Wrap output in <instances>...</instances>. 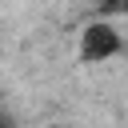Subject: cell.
<instances>
[{
	"mask_svg": "<svg viewBox=\"0 0 128 128\" xmlns=\"http://www.w3.org/2000/svg\"><path fill=\"white\" fill-rule=\"evenodd\" d=\"M120 52H124V36H120V28H116L108 16L88 20V24L80 28V44H76L80 64H108V60H116Z\"/></svg>",
	"mask_w": 128,
	"mask_h": 128,
	"instance_id": "obj_1",
	"label": "cell"
},
{
	"mask_svg": "<svg viewBox=\"0 0 128 128\" xmlns=\"http://www.w3.org/2000/svg\"><path fill=\"white\" fill-rule=\"evenodd\" d=\"M104 12L108 16H128V0H104Z\"/></svg>",
	"mask_w": 128,
	"mask_h": 128,
	"instance_id": "obj_2",
	"label": "cell"
}]
</instances>
